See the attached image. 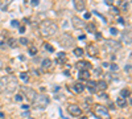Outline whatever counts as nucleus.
<instances>
[{
	"instance_id": "obj_1",
	"label": "nucleus",
	"mask_w": 132,
	"mask_h": 119,
	"mask_svg": "<svg viewBox=\"0 0 132 119\" xmlns=\"http://www.w3.org/2000/svg\"><path fill=\"white\" fill-rule=\"evenodd\" d=\"M17 86H19V82H17L16 75L13 74H9V75L0 78V89L5 94H13L17 89Z\"/></svg>"
},
{
	"instance_id": "obj_2",
	"label": "nucleus",
	"mask_w": 132,
	"mask_h": 119,
	"mask_svg": "<svg viewBox=\"0 0 132 119\" xmlns=\"http://www.w3.org/2000/svg\"><path fill=\"white\" fill-rule=\"evenodd\" d=\"M40 32L44 37L54 36L58 32V25L56 23H53L52 20H45V21H42L41 25H40Z\"/></svg>"
},
{
	"instance_id": "obj_3",
	"label": "nucleus",
	"mask_w": 132,
	"mask_h": 119,
	"mask_svg": "<svg viewBox=\"0 0 132 119\" xmlns=\"http://www.w3.org/2000/svg\"><path fill=\"white\" fill-rule=\"evenodd\" d=\"M33 105H35L37 109H45V107L49 105V99L46 95L44 94H37L36 98L33 99Z\"/></svg>"
},
{
	"instance_id": "obj_4",
	"label": "nucleus",
	"mask_w": 132,
	"mask_h": 119,
	"mask_svg": "<svg viewBox=\"0 0 132 119\" xmlns=\"http://www.w3.org/2000/svg\"><path fill=\"white\" fill-rule=\"evenodd\" d=\"M60 45L63 48V49H68V48H71L74 45V37L69 33H63L61 37H60Z\"/></svg>"
},
{
	"instance_id": "obj_5",
	"label": "nucleus",
	"mask_w": 132,
	"mask_h": 119,
	"mask_svg": "<svg viewBox=\"0 0 132 119\" xmlns=\"http://www.w3.org/2000/svg\"><path fill=\"white\" fill-rule=\"evenodd\" d=\"M95 115H96V118H99V119H110V113H108V110L106 109L104 106H96L95 107Z\"/></svg>"
},
{
	"instance_id": "obj_6",
	"label": "nucleus",
	"mask_w": 132,
	"mask_h": 119,
	"mask_svg": "<svg viewBox=\"0 0 132 119\" xmlns=\"http://www.w3.org/2000/svg\"><path fill=\"white\" fill-rule=\"evenodd\" d=\"M68 111H69L70 115H73V116H81V115H82V109H81L78 105H69Z\"/></svg>"
},
{
	"instance_id": "obj_7",
	"label": "nucleus",
	"mask_w": 132,
	"mask_h": 119,
	"mask_svg": "<svg viewBox=\"0 0 132 119\" xmlns=\"http://www.w3.org/2000/svg\"><path fill=\"white\" fill-rule=\"evenodd\" d=\"M73 4H74L75 11H78V12H83V11L86 9L85 0H73Z\"/></svg>"
},
{
	"instance_id": "obj_8",
	"label": "nucleus",
	"mask_w": 132,
	"mask_h": 119,
	"mask_svg": "<svg viewBox=\"0 0 132 119\" xmlns=\"http://www.w3.org/2000/svg\"><path fill=\"white\" fill-rule=\"evenodd\" d=\"M106 45L110 49H112V50H119L120 48H122V44H120L119 41H114V40H107L106 41Z\"/></svg>"
},
{
	"instance_id": "obj_9",
	"label": "nucleus",
	"mask_w": 132,
	"mask_h": 119,
	"mask_svg": "<svg viewBox=\"0 0 132 119\" xmlns=\"http://www.w3.org/2000/svg\"><path fill=\"white\" fill-rule=\"evenodd\" d=\"M71 23H73V25H74L75 28H78V29L86 27L85 20H82V19H79V17H73V19H71Z\"/></svg>"
},
{
	"instance_id": "obj_10",
	"label": "nucleus",
	"mask_w": 132,
	"mask_h": 119,
	"mask_svg": "<svg viewBox=\"0 0 132 119\" xmlns=\"http://www.w3.org/2000/svg\"><path fill=\"white\" fill-rule=\"evenodd\" d=\"M75 66L78 68L79 70H89L91 68V65H90V62H87V61H79Z\"/></svg>"
},
{
	"instance_id": "obj_11",
	"label": "nucleus",
	"mask_w": 132,
	"mask_h": 119,
	"mask_svg": "<svg viewBox=\"0 0 132 119\" xmlns=\"http://www.w3.org/2000/svg\"><path fill=\"white\" fill-rule=\"evenodd\" d=\"M24 91L27 93V97H28V98L33 102V99H35L36 98V95H37V93L35 91V90H32V89H24Z\"/></svg>"
},
{
	"instance_id": "obj_12",
	"label": "nucleus",
	"mask_w": 132,
	"mask_h": 119,
	"mask_svg": "<svg viewBox=\"0 0 132 119\" xmlns=\"http://www.w3.org/2000/svg\"><path fill=\"white\" fill-rule=\"evenodd\" d=\"M73 89H74V91H75V93H82V91L85 90V85H83V83H81V82H77V83H74Z\"/></svg>"
},
{
	"instance_id": "obj_13",
	"label": "nucleus",
	"mask_w": 132,
	"mask_h": 119,
	"mask_svg": "<svg viewBox=\"0 0 132 119\" xmlns=\"http://www.w3.org/2000/svg\"><path fill=\"white\" fill-rule=\"evenodd\" d=\"M78 77H79V80H89L90 78V73H89V70H79Z\"/></svg>"
},
{
	"instance_id": "obj_14",
	"label": "nucleus",
	"mask_w": 132,
	"mask_h": 119,
	"mask_svg": "<svg viewBox=\"0 0 132 119\" xmlns=\"http://www.w3.org/2000/svg\"><path fill=\"white\" fill-rule=\"evenodd\" d=\"M129 95H131V90L129 89H123L122 91H120V98L127 99V98H129Z\"/></svg>"
},
{
	"instance_id": "obj_15",
	"label": "nucleus",
	"mask_w": 132,
	"mask_h": 119,
	"mask_svg": "<svg viewBox=\"0 0 132 119\" xmlns=\"http://www.w3.org/2000/svg\"><path fill=\"white\" fill-rule=\"evenodd\" d=\"M96 88H98L99 90L104 91V90L107 89V82H106V81H99V82H96Z\"/></svg>"
},
{
	"instance_id": "obj_16",
	"label": "nucleus",
	"mask_w": 132,
	"mask_h": 119,
	"mask_svg": "<svg viewBox=\"0 0 132 119\" xmlns=\"http://www.w3.org/2000/svg\"><path fill=\"white\" fill-rule=\"evenodd\" d=\"M116 105H118L119 107H122V109H124V107H127V99H124V98H118Z\"/></svg>"
},
{
	"instance_id": "obj_17",
	"label": "nucleus",
	"mask_w": 132,
	"mask_h": 119,
	"mask_svg": "<svg viewBox=\"0 0 132 119\" xmlns=\"http://www.w3.org/2000/svg\"><path fill=\"white\" fill-rule=\"evenodd\" d=\"M87 52H89V56L94 57V56L96 54V48H95V45H89V48H87Z\"/></svg>"
},
{
	"instance_id": "obj_18",
	"label": "nucleus",
	"mask_w": 132,
	"mask_h": 119,
	"mask_svg": "<svg viewBox=\"0 0 132 119\" xmlns=\"http://www.w3.org/2000/svg\"><path fill=\"white\" fill-rule=\"evenodd\" d=\"M41 65H42V68H44V69H49V68L52 66V61H50L49 58H45V60L42 61Z\"/></svg>"
},
{
	"instance_id": "obj_19",
	"label": "nucleus",
	"mask_w": 132,
	"mask_h": 119,
	"mask_svg": "<svg viewBox=\"0 0 132 119\" xmlns=\"http://www.w3.org/2000/svg\"><path fill=\"white\" fill-rule=\"evenodd\" d=\"M83 53H85V50H83L82 48H75V49H74V54H75L77 57H82Z\"/></svg>"
},
{
	"instance_id": "obj_20",
	"label": "nucleus",
	"mask_w": 132,
	"mask_h": 119,
	"mask_svg": "<svg viewBox=\"0 0 132 119\" xmlns=\"http://www.w3.org/2000/svg\"><path fill=\"white\" fill-rule=\"evenodd\" d=\"M86 28H87V30L90 32V33H95V24H93V23H90V24H87L86 25Z\"/></svg>"
},
{
	"instance_id": "obj_21",
	"label": "nucleus",
	"mask_w": 132,
	"mask_h": 119,
	"mask_svg": "<svg viewBox=\"0 0 132 119\" xmlns=\"http://www.w3.org/2000/svg\"><path fill=\"white\" fill-rule=\"evenodd\" d=\"M28 53H29V56H36V54H37V49H36V46H30L29 50H28Z\"/></svg>"
},
{
	"instance_id": "obj_22",
	"label": "nucleus",
	"mask_w": 132,
	"mask_h": 119,
	"mask_svg": "<svg viewBox=\"0 0 132 119\" xmlns=\"http://www.w3.org/2000/svg\"><path fill=\"white\" fill-rule=\"evenodd\" d=\"M129 7H131L129 2H124V3L122 4V11H124V12H127V11L129 9Z\"/></svg>"
},
{
	"instance_id": "obj_23",
	"label": "nucleus",
	"mask_w": 132,
	"mask_h": 119,
	"mask_svg": "<svg viewBox=\"0 0 132 119\" xmlns=\"http://www.w3.org/2000/svg\"><path fill=\"white\" fill-rule=\"evenodd\" d=\"M20 78L23 80L24 82H28V74H27V73H21V74H20Z\"/></svg>"
},
{
	"instance_id": "obj_24",
	"label": "nucleus",
	"mask_w": 132,
	"mask_h": 119,
	"mask_svg": "<svg viewBox=\"0 0 132 119\" xmlns=\"http://www.w3.org/2000/svg\"><path fill=\"white\" fill-rule=\"evenodd\" d=\"M19 42H20L21 45H28V40H27L25 37H21V38L19 40Z\"/></svg>"
},
{
	"instance_id": "obj_25",
	"label": "nucleus",
	"mask_w": 132,
	"mask_h": 119,
	"mask_svg": "<svg viewBox=\"0 0 132 119\" xmlns=\"http://www.w3.org/2000/svg\"><path fill=\"white\" fill-rule=\"evenodd\" d=\"M45 48H46V50H49V52H52V53L54 52V48H53L52 45H49V44H46V45H45Z\"/></svg>"
},
{
	"instance_id": "obj_26",
	"label": "nucleus",
	"mask_w": 132,
	"mask_h": 119,
	"mask_svg": "<svg viewBox=\"0 0 132 119\" xmlns=\"http://www.w3.org/2000/svg\"><path fill=\"white\" fill-rule=\"evenodd\" d=\"M38 3H40V0H30V4H32L33 7H36V5H38Z\"/></svg>"
},
{
	"instance_id": "obj_27",
	"label": "nucleus",
	"mask_w": 132,
	"mask_h": 119,
	"mask_svg": "<svg viewBox=\"0 0 132 119\" xmlns=\"http://www.w3.org/2000/svg\"><path fill=\"white\" fill-rule=\"evenodd\" d=\"M19 32H20V33H24V32H25V27L24 25H20L19 27Z\"/></svg>"
},
{
	"instance_id": "obj_28",
	"label": "nucleus",
	"mask_w": 132,
	"mask_h": 119,
	"mask_svg": "<svg viewBox=\"0 0 132 119\" xmlns=\"http://www.w3.org/2000/svg\"><path fill=\"white\" fill-rule=\"evenodd\" d=\"M110 32H111V35H118V29L116 28H111Z\"/></svg>"
},
{
	"instance_id": "obj_29",
	"label": "nucleus",
	"mask_w": 132,
	"mask_h": 119,
	"mask_svg": "<svg viewBox=\"0 0 132 119\" xmlns=\"http://www.w3.org/2000/svg\"><path fill=\"white\" fill-rule=\"evenodd\" d=\"M110 66H111V70H118V65L116 64H111Z\"/></svg>"
},
{
	"instance_id": "obj_30",
	"label": "nucleus",
	"mask_w": 132,
	"mask_h": 119,
	"mask_svg": "<svg viewBox=\"0 0 132 119\" xmlns=\"http://www.w3.org/2000/svg\"><path fill=\"white\" fill-rule=\"evenodd\" d=\"M11 25H12V27H19V21L17 20H13L12 23H11Z\"/></svg>"
},
{
	"instance_id": "obj_31",
	"label": "nucleus",
	"mask_w": 132,
	"mask_h": 119,
	"mask_svg": "<svg viewBox=\"0 0 132 119\" xmlns=\"http://www.w3.org/2000/svg\"><path fill=\"white\" fill-rule=\"evenodd\" d=\"M107 5H114V0H104Z\"/></svg>"
},
{
	"instance_id": "obj_32",
	"label": "nucleus",
	"mask_w": 132,
	"mask_h": 119,
	"mask_svg": "<svg viewBox=\"0 0 132 119\" xmlns=\"http://www.w3.org/2000/svg\"><path fill=\"white\" fill-rule=\"evenodd\" d=\"M15 99H16V101H23V95H16Z\"/></svg>"
},
{
	"instance_id": "obj_33",
	"label": "nucleus",
	"mask_w": 132,
	"mask_h": 119,
	"mask_svg": "<svg viewBox=\"0 0 132 119\" xmlns=\"http://www.w3.org/2000/svg\"><path fill=\"white\" fill-rule=\"evenodd\" d=\"M13 41H15V40H9V42H8V44H9L11 46H15L16 44H15V42H13Z\"/></svg>"
},
{
	"instance_id": "obj_34",
	"label": "nucleus",
	"mask_w": 132,
	"mask_h": 119,
	"mask_svg": "<svg viewBox=\"0 0 132 119\" xmlns=\"http://www.w3.org/2000/svg\"><path fill=\"white\" fill-rule=\"evenodd\" d=\"M112 13H116V15H118V13H119V9H118V8H112Z\"/></svg>"
},
{
	"instance_id": "obj_35",
	"label": "nucleus",
	"mask_w": 132,
	"mask_h": 119,
	"mask_svg": "<svg viewBox=\"0 0 132 119\" xmlns=\"http://www.w3.org/2000/svg\"><path fill=\"white\" fill-rule=\"evenodd\" d=\"M118 21H119L120 24H124V19H122V17H119V19H118Z\"/></svg>"
},
{
	"instance_id": "obj_36",
	"label": "nucleus",
	"mask_w": 132,
	"mask_h": 119,
	"mask_svg": "<svg viewBox=\"0 0 132 119\" xmlns=\"http://www.w3.org/2000/svg\"><path fill=\"white\" fill-rule=\"evenodd\" d=\"M126 72H131V65H127V66H126Z\"/></svg>"
},
{
	"instance_id": "obj_37",
	"label": "nucleus",
	"mask_w": 132,
	"mask_h": 119,
	"mask_svg": "<svg viewBox=\"0 0 132 119\" xmlns=\"http://www.w3.org/2000/svg\"><path fill=\"white\" fill-rule=\"evenodd\" d=\"M101 98H107V94H104V93H102V94H101Z\"/></svg>"
},
{
	"instance_id": "obj_38",
	"label": "nucleus",
	"mask_w": 132,
	"mask_h": 119,
	"mask_svg": "<svg viewBox=\"0 0 132 119\" xmlns=\"http://www.w3.org/2000/svg\"><path fill=\"white\" fill-rule=\"evenodd\" d=\"M103 66L107 68V66H110V64H108V62H103Z\"/></svg>"
},
{
	"instance_id": "obj_39",
	"label": "nucleus",
	"mask_w": 132,
	"mask_h": 119,
	"mask_svg": "<svg viewBox=\"0 0 132 119\" xmlns=\"http://www.w3.org/2000/svg\"><path fill=\"white\" fill-rule=\"evenodd\" d=\"M90 16H91L90 13H86V15H85V19H90Z\"/></svg>"
},
{
	"instance_id": "obj_40",
	"label": "nucleus",
	"mask_w": 132,
	"mask_h": 119,
	"mask_svg": "<svg viewBox=\"0 0 132 119\" xmlns=\"http://www.w3.org/2000/svg\"><path fill=\"white\" fill-rule=\"evenodd\" d=\"M78 119H87L86 116H78Z\"/></svg>"
},
{
	"instance_id": "obj_41",
	"label": "nucleus",
	"mask_w": 132,
	"mask_h": 119,
	"mask_svg": "<svg viewBox=\"0 0 132 119\" xmlns=\"http://www.w3.org/2000/svg\"><path fill=\"white\" fill-rule=\"evenodd\" d=\"M2 68H3V62H2V61H0V69H2Z\"/></svg>"
}]
</instances>
